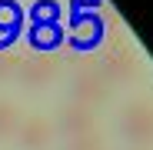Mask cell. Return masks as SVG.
I'll return each mask as SVG.
<instances>
[{
    "instance_id": "cell-1",
    "label": "cell",
    "mask_w": 153,
    "mask_h": 150,
    "mask_svg": "<svg viewBox=\"0 0 153 150\" xmlns=\"http://www.w3.org/2000/svg\"><path fill=\"white\" fill-rule=\"evenodd\" d=\"M120 137L133 147L153 143V104L150 100H130L120 110Z\"/></svg>"
},
{
    "instance_id": "cell-2",
    "label": "cell",
    "mask_w": 153,
    "mask_h": 150,
    "mask_svg": "<svg viewBox=\"0 0 153 150\" xmlns=\"http://www.w3.org/2000/svg\"><path fill=\"white\" fill-rule=\"evenodd\" d=\"M57 73H60V60L53 54H27L17 60L13 80H20L23 87H47L57 80Z\"/></svg>"
},
{
    "instance_id": "cell-3",
    "label": "cell",
    "mask_w": 153,
    "mask_h": 150,
    "mask_svg": "<svg viewBox=\"0 0 153 150\" xmlns=\"http://www.w3.org/2000/svg\"><path fill=\"white\" fill-rule=\"evenodd\" d=\"M107 84L103 77L97 73V67H83V70H76L73 73V80H70V104H80L87 110H93L97 104H103L107 100Z\"/></svg>"
},
{
    "instance_id": "cell-4",
    "label": "cell",
    "mask_w": 153,
    "mask_h": 150,
    "mask_svg": "<svg viewBox=\"0 0 153 150\" xmlns=\"http://www.w3.org/2000/svg\"><path fill=\"white\" fill-rule=\"evenodd\" d=\"M97 73L103 77V84H126V80H133V73H137V57H133V50H126V47H117L110 50V54H103V60L97 63Z\"/></svg>"
},
{
    "instance_id": "cell-5",
    "label": "cell",
    "mask_w": 153,
    "mask_h": 150,
    "mask_svg": "<svg viewBox=\"0 0 153 150\" xmlns=\"http://www.w3.org/2000/svg\"><path fill=\"white\" fill-rule=\"evenodd\" d=\"M97 127V120H93V110L80 107V104H67L57 117V130L67 137V140H80V137H90Z\"/></svg>"
},
{
    "instance_id": "cell-6",
    "label": "cell",
    "mask_w": 153,
    "mask_h": 150,
    "mask_svg": "<svg viewBox=\"0 0 153 150\" xmlns=\"http://www.w3.org/2000/svg\"><path fill=\"white\" fill-rule=\"evenodd\" d=\"M50 137H53V127H50L43 117L20 120V123H17V134H13V140H17L20 150H47Z\"/></svg>"
},
{
    "instance_id": "cell-7",
    "label": "cell",
    "mask_w": 153,
    "mask_h": 150,
    "mask_svg": "<svg viewBox=\"0 0 153 150\" xmlns=\"http://www.w3.org/2000/svg\"><path fill=\"white\" fill-rule=\"evenodd\" d=\"M100 37H103V20L97 13H76L73 17V40L83 43V47H93Z\"/></svg>"
},
{
    "instance_id": "cell-8",
    "label": "cell",
    "mask_w": 153,
    "mask_h": 150,
    "mask_svg": "<svg viewBox=\"0 0 153 150\" xmlns=\"http://www.w3.org/2000/svg\"><path fill=\"white\" fill-rule=\"evenodd\" d=\"M33 43H37V54H47V47H57L60 43L57 23L53 20H50V23H37V27H33Z\"/></svg>"
},
{
    "instance_id": "cell-9",
    "label": "cell",
    "mask_w": 153,
    "mask_h": 150,
    "mask_svg": "<svg viewBox=\"0 0 153 150\" xmlns=\"http://www.w3.org/2000/svg\"><path fill=\"white\" fill-rule=\"evenodd\" d=\"M17 123H20V113L10 100H0V140H10L17 134Z\"/></svg>"
},
{
    "instance_id": "cell-10",
    "label": "cell",
    "mask_w": 153,
    "mask_h": 150,
    "mask_svg": "<svg viewBox=\"0 0 153 150\" xmlns=\"http://www.w3.org/2000/svg\"><path fill=\"white\" fill-rule=\"evenodd\" d=\"M17 54H10V50H0V84H7L13 80V73H17Z\"/></svg>"
},
{
    "instance_id": "cell-11",
    "label": "cell",
    "mask_w": 153,
    "mask_h": 150,
    "mask_svg": "<svg viewBox=\"0 0 153 150\" xmlns=\"http://www.w3.org/2000/svg\"><path fill=\"white\" fill-rule=\"evenodd\" d=\"M63 150H103V143L97 140V134H90V137H80V140H70Z\"/></svg>"
},
{
    "instance_id": "cell-12",
    "label": "cell",
    "mask_w": 153,
    "mask_h": 150,
    "mask_svg": "<svg viewBox=\"0 0 153 150\" xmlns=\"http://www.w3.org/2000/svg\"><path fill=\"white\" fill-rule=\"evenodd\" d=\"M17 23V7L13 4H0V27H13Z\"/></svg>"
}]
</instances>
